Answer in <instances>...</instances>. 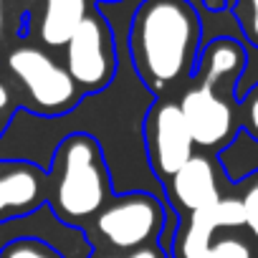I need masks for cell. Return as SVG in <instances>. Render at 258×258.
<instances>
[{"label":"cell","mask_w":258,"mask_h":258,"mask_svg":"<svg viewBox=\"0 0 258 258\" xmlns=\"http://www.w3.org/2000/svg\"><path fill=\"white\" fill-rule=\"evenodd\" d=\"M200 23L185 0H147L132 28V53L152 86L177 81L192 63Z\"/></svg>","instance_id":"6da1fadb"},{"label":"cell","mask_w":258,"mask_h":258,"mask_svg":"<svg viewBox=\"0 0 258 258\" xmlns=\"http://www.w3.org/2000/svg\"><path fill=\"white\" fill-rule=\"evenodd\" d=\"M177 106L185 116V124L190 129V137L195 145L218 147L220 142H225L230 137L233 111L215 94V86L203 84V86L190 89Z\"/></svg>","instance_id":"52a82bcc"},{"label":"cell","mask_w":258,"mask_h":258,"mask_svg":"<svg viewBox=\"0 0 258 258\" xmlns=\"http://www.w3.org/2000/svg\"><path fill=\"white\" fill-rule=\"evenodd\" d=\"M106 203V172L99 147L89 137H69L58 152L53 205L69 223L91 218Z\"/></svg>","instance_id":"7a4b0ae2"},{"label":"cell","mask_w":258,"mask_h":258,"mask_svg":"<svg viewBox=\"0 0 258 258\" xmlns=\"http://www.w3.org/2000/svg\"><path fill=\"white\" fill-rule=\"evenodd\" d=\"M150 155L160 175L172 177L192 157V137L177 104H162L152 111L147 126Z\"/></svg>","instance_id":"8992f818"},{"label":"cell","mask_w":258,"mask_h":258,"mask_svg":"<svg viewBox=\"0 0 258 258\" xmlns=\"http://www.w3.org/2000/svg\"><path fill=\"white\" fill-rule=\"evenodd\" d=\"M0 38H3V0H0Z\"/></svg>","instance_id":"44dd1931"},{"label":"cell","mask_w":258,"mask_h":258,"mask_svg":"<svg viewBox=\"0 0 258 258\" xmlns=\"http://www.w3.org/2000/svg\"><path fill=\"white\" fill-rule=\"evenodd\" d=\"M99 233L119 250L147 245L162 228V208L155 198L135 192L99 210Z\"/></svg>","instance_id":"277c9868"},{"label":"cell","mask_w":258,"mask_h":258,"mask_svg":"<svg viewBox=\"0 0 258 258\" xmlns=\"http://www.w3.org/2000/svg\"><path fill=\"white\" fill-rule=\"evenodd\" d=\"M238 21L253 46H258V0H238Z\"/></svg>","instance_id":"9a60e30c"},{"label":"cell","mask_w":258,"mask_h":258,"mask_svg":"<svg viewBox=\"0 0 258 258\" xmlns=\"http://www.w3.org/2000/svg\"><path fill=\"white\" fill-rule=\"evenodd\" d=\"M86 18V0H46L41 38L48 46H63Z\"/></svg>","instance_id":"30bf717a"},{"label":"cell","mask_w":258,"mask_h":258,"mask_svg":"<svg viewBox=\"0 0 258 258\" xmlns=\"http://www.w3.org/2000/svg\"><path fill=\"white\" fill-rule=\"evenodd\" d=\"M243 223H245L243 205H240V200H233V198H225V200L220 198L218 203L195 210L190 215V223H187L182 238H180V255L182 258L198 255L200 250H205L210 245V238L218 228H235Z\"/></svg>","instance_id":"ba28073f"},{"label":"cell","mask_w":258,"mask_h":258,"mask_svg":"<svg viewBox=\"0 0 258 258\" xmlns=\"http://www.w3.org/2000/svg\"><path fill=\"white\" fill-rule=\"evenodd\" d=\"M69 76L86 89H101L114 74V53L109 31L101 18L86 16L66 41Z\"/></svg>","instance_id":"5b68a950"},{"label":"cell","mask_w":258,"mask_h":258,"mask_svg":"<svg viewBox=\"0 0 258 258\" xmlns=\"http://www.w3.org/2000/svg\"><path fill=\"white\" fill-rule=\"evenodd\" d=\"M38 177L28 167H16L0 175V213L26 210L38 200Z\"/></svg>","instance_id":"8fae6325"},{"label":"cell","mask_w":258,"mask_h":258,"mask_svg":"<svg viewBox=\"0 0 258 258\" xmlns=\"http://www.w3.org/2000/svg\"><path fill=\"white\" fill-rule=\"evenodd\" d=\"M243 205V218H245V225L258 235V177L253 180V185L248 187L245 198L240 200Z\"/></svg>","instance_id":"2e32d148"},{"label":"cell","mask_w":258,"mask_h":258,"mask_svg":"<svg viewBox=\"0 0 258 258\" xmlns=\"http://www.w3.org/2000/svg\"><path fill=\"white\" fill-rule=\"evenodd\" d=\"M8 101H11V96H8V89H6V84H3V81H0V116H3V111H6Z\"/></svg>","instance_id":"d6986e66"},{"label":"cell","mask_w":258,"mask_h":258,"mask_svg":"<svg viewBox=\"0 0 258 258\" xmlns=\"http://www.w3.org/2000/svg\"><path fill=\"white\" fill-rule=\"evenodd\" d=\"M223 3H225V0H208V6H210L213 11H218V8H220Z\"/></svg>","instance_id":"ffe728a7"},{"label":"cell","mask_w":258,"mask_h":258,"mask_svg":"<svg viewBox=\"0 0 258 258\" xmlns=\"http://www.w3.org/2000/svg\"><path fill=\"white\" fill-rule=\"evenodd\" d=\"M106 258H165V253L155 245H142V248H135V250H126L121 255H106Z\"/></svg>","instance_id":"e0dca14e"},{"label":"cell","mask_w":258,"mask_h":258,"mask_svg":"<svg viewBox=\"0 0 258 258\" xmlns=\"http://www.w3.org/2000/svg\"><path fill=\"white\" fill-rule=\"evenodd\" d=\"M243 66V51L233 41H218L205 53V84L215 86L223 76L238 74Z\"/></svg>","instance_id":"7c38bea8"},{"label":"cell","mask_w":258,"mask_h":258,"mask_svg":"<svg viewBox=\"0 0 258 258\" xmlns=\"http://www.w3.org/2000/svg\"><path fill=\"white\" fill-rule=\"evenodd\" d=\"M172 192H175V200L182 208H187L190 213L218 203L220 192H218V180H215L213 162L203 155H192L172 175Z\"/></svg>","instance_id":"9c48e42d"},{"label":"cell","mask_w":258,"mask_h":258,"mask_svg":"<svg viewBox=\"0 0 258 258\" xmlns=\"http://www.w3.org/2000/svg\"><path fill=\"white\" fill-rule=\"evenodd\" d=\"M3 258H61V255L53 253L51 248H46L43 243L18 240V243H13V245H8L3 250Z\"/></svg>","instance_id":"5bb4252c"},{"label":"cell","mask_w":258,"mask_h":258,"mask_svg":"<svg viewBox=\"0 0 258 258\" xmlns=\"http://www.w3.org/2000/svg\"><path fill=\"white\" fill-rule=\"evenodd\" d=\"M248 126L253 129V135L258 137V94L253 96V101L248 106Z\"/></svg>","instance_id":"ac0fdd59"},{"label":"cell","mask_w":258,"mask_h":258,"mask_svg":"<svg viewBox=\"0 0 258 258\" xmlns=\"http://www.w3.org/2000/svg\"><path fill=\"white\" fill-rule=\"evenodd\" d=\"M8 66L13 76L26 86L28 96L41 111L56 114L76 101V84L66 69H61L51 56L38 48H18L11 53Z\"/></svg>","instance_id":"3957f363"},{"label":"cell","mask_w":258,"mask_h":258,"mask_svg":"<svg viewBox=\"0 0 258 258\" xmlns=\"http://www.w3.org/2000/svg\"><path fill=\"white\" fill-rule=\"evenodd\" d=\"M192 258H253L250 248L240 238H223L215 245H208Z\"/></svg>","instance_id":"4fadbf2b"}]
</instances>
